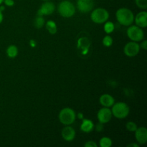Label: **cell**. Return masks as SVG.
Segmentation results:
<instances>
[{
	"instance_id": "1",
	"label": "cell",
	"mask_w": 147,
	"mask_h": 147,
	"mask_svg": "<svg viewBox=\"0 0 147 147\" xmlns=\"http://www.w3.org/2000/svg\"><path fill=\"white\" fill-rule=\"evenodd\" d=\"M116 17L119 23L123 26H130L134 21L133 12L128 8H120L116 11Z\"/></svg>"
},
{
	"instance_id": "2",
	"label": "cell",
	"mask_w": 147,
	"mask_h": 147,
	"mask_svg": "<svg viewBox=\"0 0 147 147\" xmlns=\"http://www.w3.org/2000/svg\"><path fill=\"white\" fill-rule=\"evenodd\" d=\"M112 106V115L117 119H123L129 116L130 109L126 103L119 102L116 104H113Z\"/></svg>"
},
{
	"instance_id": "3",
	"label": "cell",
	"mask_w": 147,
	"mask_h": 147,
	"mask_svg": "<svg viewBox=\"0 0 147 147\" xmlns=\"http://www.w3.org/2000/svg\"><path fill=\"white\" fill-rule=\"evenodd\" d=\"M57 11L62 17L70 18L76 13V7L70 1H63L58 4Z\"/></svg>"
},
{
	"instance_id": "4",
	"label": "cell",
	"mask_w": 147,
	"mask_h": 147,
	"mask_svg": "<svg viewBox=\"0 0 147 147\" xmlns=\"http://www.w3.org/2000/svg\"><path fill=\"white\" fill-rule=\"evenodd\" d=\"M59 121L60 123L65 126H69L75 121L76 118L74 111L70 108H65L60 111L59 113Z\"/></svg>"
},
{
	"instance_id": "5",
	"label": "cell",
	"mask_w": 147,
	"mask_h": 147,
	"mask_svg": "<svg viewBox=\"0 0 147 147\" xmlns=\"http://www.w3.org/2000/svg\"><path fill=\"white\" fill-rule=\"evenodd\" d=\"M91 20L96 24H103L105 23L109 18V13L106 9L97 8L93 10L90 14Z\"/></svg>"
},
{
	"instance_id": "6",
	"label": "cell",
	"mask_w": 147,
	"mask_h": 147,
	"mask_svg": "<svg viewBox=\"0 0 147 147\" xmlns=\"http://www.w3.org/2000/svg\"><path fill=\"white\" fill-rule=\"evenodd\" d=\"M127 35L129 38L134 42H140L144 38L143 30L137 25L129 27L127 30Z\"/></svg>"
},
{
	"instance_id": "7",
	"label": "cell",
	"mask_w": 147,
	"mask_h": 147,
	"mask_svg": "<svg viewBox=\"0 0 147 147\" xmlns=\"http://www.w3.org/2000/svg\"><path fill=\"white\" fill-rule=\"evenodd\" d=\"M140 50V45L136 42H129L125 45L123 52L127 57H135L138 55Z\"/></svg>"
},
{
	"instance_id": "8",
	"label": "cell",
	"mask_w": 147,
	"mask_h": 147,
	"mask_svg": "<svg viewBox=\"0 0 147 147\" xmlns=\"http://www.w3.org/2000/svg\"><path fill=\"white\" fill-rule=\"evenodd\" d=\"M55 10V6L51 1H45L41 5L40 8L37 11V16L50 15L52 14Z\"/></svg>"
},
{
	"instance_id": "9",
	"label": "cell",
	"mask_w": 147,
	"mask_h": 147,
	"mask_svg": "<svg viewBox=\"0 0 147 147\" xmlns=\"http://www.w3.org/2000/svg\"><path fill=\"white\" fill-rule=\"evenodd\" d=\"M94 7L93 0H77V7L82 13H88Z\"/></svg>"
},
{
	"instance_id": "10",
	"label": "cell",
	"mask_w": 147,
	"mask_h": 147,
	"mask_svg": "<svg viewBox=\"0 0 147 147\" xmlns=\"http://www.w3.org/2000/svg\"><path fill=\"white\" fill-rule=\"evenodd\" d=\"M112 112L111 110L109 109V108L104 107L100 109L98 112V119L100 123H106L111 121L112 119Z\"/></svg>"
},
{
	"instance_id": "11",
	"label": "cell",
	"mask_w": 147,
	"mask_h": 147,
	"mask_svg": "<svg viewBox=\"0 0 147 147\" xmlns=\"http://www.w3.org/2000/svg\"><path fill=\"white\" fill-rule=\"evenodd\" d=\"M135 138L139 144H146L147 142V129L146 128H137L135 131Z\"/></svg>"
},
{
	"instance_id": "12",
	"label": "cell",
	"mask_w": 147,
	"mask_h": 147,
	"mask_svg": "<svg viewBox=\"0 0 147 147\" xmlns=\"http://www.w3.org/2000/svg\"><path fill=\"white\" fill-rule=\"evenodd\" d=\"M61 136L64 140L67 142H71L76 137V131L71 126H67L62 130Z\"/></svg>"
},
{
	"instance_id": "13",
	"label": "cell",
	"mask_w": 147,
	"mask_h": 147,
	"mask_svg": "<svg viewBox=\"0 0 147 147\" xmlns=\"http://www.w3.org/2000/svg\"><path fill=\"white\" fill-rule=\"evenodd\" d=\"M138 27L141 28H145L147 27V12L146 11H142L136 14L134 18V21Z\"/></svg>"
},
{
	"instance_id": "14",
	"label": "cell",
	"mask_w": 147,
	"mask_h": 147,
	"mask_svg": "<svg viewBox=\"0 0 147 147\" xmlns=\"http://www.w3.org/2000/svg\"><path fill=\"white\" fill-rule=\"evenodd\" d=\"M99 102L103 107H111L115 103V100L113 96L109 94H103L99 98Z\"/></svg>"
},
{
	"instance_id": "15",
	"label": "cell",
	"mask_w": 147,
	"mask_h": 147,
	"mask_svg": "<svg viewBox=\"0 0 147 147\" xmlns=\"http://www.w3.org/2000/svg\"><path fill=\"white\" fill-rule=\"evenodd\" d=\"M82 120L83 121L80 125V130L85 133H89V132L92 131L95 127L93 122L89 119H83Z\"/></svg>"
},
{
	"instance_id": "16",
	"label": "cell",
	"mask_w": 147,
	"mask_h": 147,
	"mask_svg": "<svg viewBox=\"0 0 147 147\" xmlns=\"http://www.w3.org/2000/svg\"><path fill=\"white\" fill-rule=\"evenodd\" d=\"M46 29L50 32V34H54L57 32V24L53 20H49L46 23Z\"/></svg>"
},
{
	"instance_id": "17",
	"label": "cell",
	"mask_w": 147,
	"mask_h": 147,
	"mask_svg": "<svg viewBox=\"0 0 147 147\" xmlns=\"http://www.w3.org/2000/svg\"><path fill=\"white\" fill-rule=\"evenodd\" d=\"M7 55L9 58H14L18 55V49L15 45H10L7 49Z\"/></svg>"
},
{
	"instance_id": "18",
	"label": "cell",
	"mask_w": 147,
	"mask_h": 147,
	"mask_svg": "<svg viewBox=\"0 0 147 147\" xmlns=\"http://www.w3.org/2000/svg\"><path fill=\"white\" fill-rule=\"evenodd\" d=\"M112 144V140L109 137H103L99 142V145L101 147H110L111 146Z\"/></svg>"
},
{
	"instance_id": "19",
	"label": "cell",
	"mask_w": 147,
	"mask_h": 147,
	"mask_svg": "<svg viewBox=\"0 0 147 147\" xmlns=\"http://www.w3.org/2000/svg\"><path fill=\"white\" fill-rule=\"evenodd\" d=\"M34 24L37 29H41L45 24V20L42 16H37L34 20Z\"/></svg>"
},
{
	"instance_id": "20",
	"label": "cell",
	"mask_w": 147,
	"mask_h": 147,
	"mask_svg": "<svg viewBox=\"0 0 147 147\" xmlns=\"http://www.w3.org/2000/svg\"><path fill=\"white\" fill-rule=\"evenodd\" d=\"M115 29V25L113 22H105L104 25V31L106 32L107 34H111L113 32Z\"/></svg>"
},
{
	"instance_id": "21",
	"label": "cell",
	"mask_w": 147,
	"mask_h": 147,
	"mask_svg": "<svg viewBox=\"0 0 147 147\" xmlns=\"http://www.w3.org/2000/svg\"><path fill=\"white\" fill-rule=\"evenodd\" d=\"M126 129H127L129 131H131V132H135L138 128L137 125L136 124V123H134V122L133 121L127 122L126 125Z\"/></svg>"
},
{
	"instance_id": "22",
	"label": "cell",
	"mask_w": 147,
	"mask_h": 147,
	"mask_svg": "<svg viewBox=\"0 0 147 147\" xmlns=\"http://www.w3.org/2000/svg\"><path fill=\"white\" fill-rule=\"evenodd\" d=\"M103 45L107 47H111L112 44H113V39H112V37L110 35L105 36L104 38L103 39Z\"/></svg>"
},
{
	"instance_id": "23",
	"label": "cell",
	"mask_w": 147,
	"mask_h": 147,
	"mask_svg": "<svg viewBox=\"0 0 147 147\" xmlns=\"http://www.w3.org/2000/svg\"><path fill=\"white\" fill-rule=\"evenodd\" d=\"M136 4L140 9H146L147 8V0H135Z\"/></svg>"
},
{
	"instance_id": "24",
	"label": "cell",
	"mask_w": 147,
	"mask_h": 147,
	"mask_svg": "<svg viewBox=\"0 0 147 147\" xmlns=\"http://www.w3.org/2000/svg\"><path fill=\"white\" fill-rule=\"evenodd\" d=\"M85 147H98L97 144L93 141H88L85 144Z\"/></svg>"
},
{
	"instance_id": "25",
	"label": "cell",
	"mask_w": 147,
	"mask_h": 147,
	"mask_svg": "<svg viewBox=\"0 0 147 147\" xmlns=\"http://www.w3.org/2000/svg\"><path fill=\"white\" fill-rule=\"evenodd\" d=\"M103 129H104V126H103V123H100V122H99L98 124L96 125V130L98 132L103 131Z\"/></svg>"
},
{
	"instance_id": "26",
	"label": "cell",
	"mask_w": 147,
	"mask_h": 147,
	"mask_svg": "<svg viewBox=\"0 0 147 147\" xmlns=\"http://www.w3.org/2000/svg\"><path fill=\"white\" fill-rule=\"evenodd\" d=\"M4 2L7 7H12L14 4V0H4Z\"/></svg>"
},
{
	"instance_id": "27",
	"label": "cell",
	"mask_w": 147,
	"mask_h": 147,
	"mask_svg": "<svg viewBox=\"0 0 147 147\" xmlns=\"http://www.w3.org/2000/svg\"><path fill=\"white\" fill-rule=\"evenodd\" d=\"M140 47H142V48L144 50H147V41L146 40H144L143 42H142V44H141Z\"/></svg>"
},
{
	"instance_id": "28",
	"label": "cell",
	"mask_w": 147,
	"mask_h": 147,
	"mask_svg": "<svg viewBox=\"0 0 147 147\" xmlns=\"http://www.w3.org/2000/svg\"><path fill=\"white\" fill-rule=\"evenodd\" d=\"M36 45H36V42L34 40H30V46H31V47H36Z\"/></svg>"
},
{
	"instance_id": "29",
	"label": "cell",
	"mask_w": 147,
	"mask_h": 147,
	"mask_svg": "<svg viewBox=\"0 0 147 147\" xmlns=\"http://www.w3.org/2000/svg\"><path fill=\"white\" fill-rule=\"evenodd\" d=\"M127 146H128V147H139V145L137 144L132 143V144H130L128 145Z\"/></svg>"
},
{
	"instance_id": "30",
	"label": "cell",
	"mask_w": 147,
	"mask_h": 147,
	"mask_svg": "<svg viewBox=\"0 0 147 147\" xmlns=\"http://www.w3.org/2000/svg\"><path fill=\"white\" fill-rule=\"evenodd\" d=\"M3 19H4V17H3V14H2V11H0V23L2 22L3 21Z\"/></svg>"
},
{
	"instance_id": "31",
	"label": "cell",
	"mask_w": 147,
	"mask_h": 147,
	"mask_svg": "<svg viewBox=\"0 0 147 147\" xmlns=\"http://www.w3.org/2000/svg\"><path fill=\"white\" fill-rule=\"evenodd\" d=\"M78 118L80 119H84V116H83V114L82 113H79L78 115Z\"/></svg>"
},
{
	"instance_id": "32",
	"label": "cell",
	"mask_w": 147,
	"mask_h": 147,
	"mask_svg": "<svg viewBox=\"0 0 147 147\" xmlns=\"http://www.w3.org/2000/svg\"><path fill=\"white\" fill-rule=\"evenodd\" d=\"M4 9H5V7H4V6H1V7H0V11H4Z\"/></svg>"
},
{
	"instance_id": "33",
	"label": "cell",
	"mask_w": 147,
	"mask_h": 147,
	"mask_svg": "<svg viewBox=\"0 0 147 147\" xmlns=\"http://www.w3.org/2000/svg\"><path fill=\"white\" fill-rule=\"evenodd\" d=\"M3 2H4V0H0V4H2Z\"/></svg>"
},
{
	"instance_id": "34",
	"label": "cell",
	"mask_w": 147,
	"mask_h": 147,
	"mask_svg": "<svg viewBox=\"0 0 147 147\" xmlns=\"http://www.w3.org/2000/svg\"><path fill=\"white\" fill-rule=\"evenodd\" d=\"M42 1H49V0H42Z\"/></svg>"
}]
</instances>
